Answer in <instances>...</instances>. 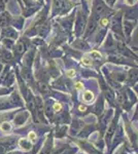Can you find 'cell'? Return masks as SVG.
<instances>
[{
    "label": "cell",
    "instance_id": "obj_1",
    "mask_svg": "<svg viewBox=\"0 0 138 154\" xmlns=\"http://www.w3.org/2000/svg\"><path fill=\"white\" fill-rule=\"evenodd\" d=\"M70 3L68 0H54V8L58 12H64L69 9Z\"/></svg>",
    "mask_w": 138,
    "mask_h": 154
},
{
    "label": "cell",
    "instance_id": "obj_2",
    "mask_svg": "<svg viewBox=\"0 0 138 154\" xmlns=\"http://www.w3.org/2000/svg\"><path fill=\"white\" fill-rule=\"evenodd\" d=\"M111 111H108V112H106L105 114H103L100 117V130H102L101 132H104L106 127H107V124L109 122V119H110V116H111Z\"/></svg>",
    "mask_w": 138,
    "mask_h": 154
},
{
    "label": "cell",
    "instance_id": "obj_3",
    "mask_svg": "<svg viewBox=\"0 0 138 154\" xmlns=\"http://www.w3.org/2000/svg\"><path fill=\"white\" fill-rule=\"evenodd\" d=\"M35 104H36V116L40 120H45V117H43V105H42L40 98L35 99Z\"/></svg>",
    "mask_w": 138,
    "mask_h": 154
},
{
    "label": "cell",
    "instance_id": "obj_4",
    "mask_svg": "<svg viewBox=\"0 0 138 154\" xmlns=\"http://www.w3.org/2000/svg\"><path fill=\"white\" fill-rule=\"evenodd\" d=\"M105 10H106L105 5H104L101 1L97 0L96 3H95V6H94V15H96L97 17H99V15H101Z\"/></svg>",
    "mask_w": 138,
    "mask_h": 154
},
{
    "label": "cell",
    "instance_id": "obj_5",
    "mask_svg": "<svg viewBox=\"0 0 138 154\" xmlns=\"http://www.w3.org/2000/svg\"><path fill=\"white\" fill-rule=\"evenodd\" d=\"M111 25H112V28L116 31V33L121 34V13H118L116 17H114L112 19Z\"/></svg>",
    "mask_w": 138,
    "mask_h": 154
},
{
    "label": "cell",
    "instance_id": "obj_6",
    "mask_svg": "<svg viewBox=\"0 0 138 154\" xmlns=\"http://www.w3.org/2000/svg\"><path fill=\"white\" fill-rule=\"evenodd\" d=\"M116 120H114V122H112V123L110 124V126L108 127V130H107V132H106L105 140H106V142H107V143L110 142L111 138H112V136H114V132H116Z\"/></svg>",
    "mask_w": 138,
    "mask_h": 154
},
{
    "label": "cell",
    "instance_id": "obj_7",
    "mask_svg": "<svg viewBox=\"0 0 138 154\" xmlns=\"http://www.w3.org/2000/svg\"><path fill=\"white\" fill-rule=\"evenodd\" d=\"M28 118V112H21L17 115L15 117V122L16 124L18 125H21L23 123H25V121L27 120Z\"/></svg>",
    "mask_w": 138,
    "mask_h": 154
},
{
    "label": "cell",
    "instance_id": "obj_8",
    "mask_svg": "<svg viewBox=\"0 0 138 154\" xmlns=\"http://www.w3.org/2000/svg\"><path fill=\"white\" fill-rule=\"evenodd\" d=\"M9 104L12 106H22V101L17 93H12L9 98Z\"/></svg>",
    "mask_w": 138,
    "mask_h": 154
},
{
    "label": "cell",
    "instance_id": "obj_9",
    "mask_svg": "<svg viewBox=\"0 0 138 154\" xmlns=\"http://www.w3.org/2000/svg\"><path fill=\"white\" fill-rule=\"evenodd\" d=\"M25 50H26V44H25V42L23 41V40H21V41H19L17 43V46H16V51H17L19 54H22L25 52Z\"/></svg>",
    "mask_w": 138,
    "mask_h": 154
},
{
    "label": "cell",
    "instance_id": "obj_10",
    "mask_svg": "<svg viewBox=\"0 0 138 154\" xmlns=\"http://www.w3.org/2000/svg\"><path fill=\"white\" fill-rule=\"evenodd\" d=\"M132 29H133V24H132V23L128 22V21L124 22V31H125V34H126L127 36H129V35L131 34Z\"/></svg>",
    "mask_w": 138,
    "mask_h": 154
},
{
    "label": "cell",
    "instance_id": "obj_11",
    "mask_svg": "<svg viewBox=\"0 0 138 154\" xmlns=\"http://www.w3.org/2000/svg\"><path fill=\"white\" fill-rule=\"evenodd\" d=\"M19 145L22 147L23 149H26V150H30L31 148H32L31 142H29L28 140H25V139H21L20 142H19Z\"/></svg>",
    "mask_w": 138,
    "mask_h": 154
},
{
    "label": "cell",
    "instance_id": "obj_12",
    "mask_svg": "<svg viewBox=\"0 0 138 154\" xmlns=\"http://www.w3.org/2000/svg\"><path fill=\"white\" fill-rule=\"evenodd\" d=\"M136 80H138V70H132L129 74V81L134 83Z\"/></svg>",
    "mask_w": 138,
    "mask_h": 154
},
{
    "label": "cell",
    "instance_id": "obj_13",
    "mask_svg": "<svg viewBox=\"0 0 138 154\" xmlns=\"http://www.w3.org/2000/svg\"><path fill=\"white\" fill-rule=\"evenodd\" d=\"M38 88H39V91H41L42 93H45V95L49 93V86H47V84H45V82H41V81H40V82L38 83Z\"/></svg>",
    "mask_w": 138,
    "mask_h": 154
},
{
    "label": "cell",
    "instance_id": "obj_14",
    "mask_svg": "<svg viewBox=\"0 0 138 154\" xmlns=\"http://www.w3.org/2000/svg\"><path fill=\"white\" fill-rule=\"evenodd\" d=\"M51 146H52V139H49L47 140V142L45 143V148L42 149L41 153L42 154H49V151H51Z\"/></svg>",
    "mask_w": 138,
    "mask_h": 154
},
{
    "label": "cell",
    "instance_id": "obj_15",
    "mask_svg": "<svg viewBox=\"0 0 138 154\" xmlns=\"http://www.w3.org/2000/svg\"><path fill=\"white\" fill-rule=\"evenodd\" d=\"M93 98H94V95L92 91H87L86 93H84V100L86 101V102H91V101H93Z\"/></svg>",
    "mask_w": 138,
    "mask_h": 154
},
{
    "label": "cell",
    "instance_id": "obj_16",
    "mask_svg": "<svg viewBox=\"0 0 138 154\" xmlns=\"http://www.w3.org/2000/svg\"><path fill=\"white\" fill-rule=\"evenodd\" d=\"M0 130H2V132H7L12 130V126H10V124L8 122H3L0 124Z\"/></svg>",
    "mask_w": 138,
    "mask_h": 154
},
{
    "label": "cell",
    "instance_id": "obj_17",
    "mask_svg": "<svg viewBox=\"0 0 138 154\" xmlns=\"http://www.w3.org/2000/svg\"><path fill=\"white\" fill-rule=\"evenodd\" d=\"M122 136H123V132H122V127H118L116 132V139H114V143H118V141H121Z\"/></svg>",
    "mask_w": 138,
    "mask_h": 154
},
{
    "label": "cell",
    "instance_id": "obj_18",
    "mask_svg": "<svg viewBox=\"0 0 138 154\" xmlns=\"http://www.w3.org/2000/svg\"><path fill=\"white\" fill-rule=\"evenodd\" d=\"M8 24V19H7V15H2V17H0V27H5V26H7Z\"/></svg>",
    "mask_w": 138,
    "mask_h": 154
},
{
    "label": "cell",
    "instance_id": "obj_19",
    "mask_svg": "<svg viewBox=\"0 0 138 154\" xmlns=\"http://www.w3.org/2000/svg\"><path fill=\"white\" fill-rule=\"evenodd\" d=\"M49 30V24H43L41 25V28H40V34H47Z\"/></svg>",
    "mask_w": 138,
    "mask_h": 154
},
{
    "label": "cell",
    "instance_id": "obj_20",
    "mask_svg": "<svg viewBox=\"0 0 138 154\" xmlns=\"http://www.w3.org/2000/svg\"><path fill=\"white\" fill-rule=\"evenodd\" d=\"M137 13H138V9H133V11L132 10H130L129 12H127L126 17H128V19H130V17H137Z\"/></svg>",
    "mask_w": 138,
    "mask_h": 154
},
{
    "label": "cell",
    "instance_id": "obj_21",
    "mask_svg": "<svg viewBox=\"0 0 138 154\" xmlns=\"http://www.w3.org/2000/svg\"><path fill=\"white\" fill-rule=\"evenodd\" d=\"M105 95H106V98L108 99L111 103L114 102V95H112V93L110 91V89H106V91H105Z\"/></svg>",
    "mask_w": 138,
    "mask_h": 154
},
{
    "label": "cell",
    "instance_id": "obj_22",
    "mask_svg": "<svg viewBox=\"0 0 138 154\" xmlns=\"http://www.w3.org/2000/svg\"><path fill=\"white\" fill-rule=\"evenodd\" d=\"M91 56H93L94 59H96V60L101 59V54H99L98 51H92V52H91Z\"/></svg>",
    "mask_w": 138,
    "mask_h": 154
},
{
    "label": "cell",
    "instance_id": "obj_23",
    "mask_svg": "<svg viewBox=\"0 0 138 154\" xmlns=\"http://www.w3.org/2000/svg\"><path fill=\"white\" fill-rule=\"evenodd\" d=\"M9 105H10L9 103H6V102H4V101H1V102H0V109H3V108H7Z\"/></svg>",
    "mask_w": 138,
    "mask_h": 154
},
{
    "label": "cell",
    "instance_id": "obj_24",
    "mask_svg": "<svg viewBox=\"0 0 138 154\" xmlns=\"http://www.w3.org/2000/svg\"><path fill=\"white\" fill-rule=\"evenodd\" d=\"M61 109H62V107H61V105H60V104H55V105H54V111L56 113L59 112V111H61Z\"/></svg>",
    "mask_w": 138,
    "mask_h": 154
},
{
    "label": "cell",
    "instance_id": "obj_25",
    "mask_svg": "<svg viewBox=\"0 0 138 154\" xmlns=\"http://www.w3.org/2000/svg\"><path fill=\"white\" fill-rule=\"evenodd\" d=\"M3 59H4V61H9V60L12 59V56H10V54H8V52H4V54H3Z\"/></svg>",
    "mask_w": 138,
    "mask_h": 154
},
{
    "label": "cell",
    "instance_id": "obj_26",
    "mask_svg": "<svg viewBox=\"0 0 138 154\" xmlns=\"http://www.w3.org/2000/svg\"><path fill=\"white\" fill-rule=\"evenodd\" d=\"M3 43H4L7 47H12V40L5 39V40H3Z\"/></svg>",
    "mask_w": 138,
    "mask_h": 154
},
{
    "label": "cell",
    "instance_id": "obj_27",
    "mask_svg": "<svg viewBox=\"0 0 138 154\" xmlns=\"http://www.w3.org/2000/svg\"><path fill=\"white\" fill-rule=\"evenodd\" d=\"M83 63H84L85 65H91V60H90L89 58L85 56V58H83Z\"/></svg>",
    "mask_w": 138,
    "mask_h": 154
},
{
    "label": "cell",
    "instance_id": "obj_28",
    "mask_svg": "<svg viewBox=\"0 0 138 154\" xmlns=\"http://www.w3.org/2000/svg\"><path fill=\"white\" fill-rule=\"evenodd\" d=\"M74 74H75L74 70H69V71H67V75H68L69 77H73Z\"/></svg>",
    "mask_w": 138,
    "mask_h": 154
},
{
    "label": "cell",
    "instance_id": "obj_29",
    "mask_svg": "<svg viewBox=\"0 0 138 154\" xmlns=\"http://www.w3.org/2000/svg\"><path fill=\"white\" fill-rule=\"evenodd\" d=\"M107 24H108V21H107V19H103V20L101 21V25L103 26V27L107 26Z\"/></svg>",
    "mask_w": 138,
    "mask_h": 154
},
{
    "label": "cell",
    "instance_id": "obj_30",
    "mask_svg": "<svg viewBox=\"0 0 138 154\" xmlns=\"http://www.w3.org/2000/svg\"><path fill=\"white\" fill-rule=\"evenodd\" d=\"M125 1H126V3L128 5H133L134 3H135L136 0H125Z\"/></svg>",
    "mask_w": 138,
    "mask_h": 154
},
{
    "label": "cell",
    "instance_id": "obj_31",
    "mask_svg": "<svg viewBox=\"0 0 138 154\" xmlns=\"http://www.w3.org/2000/svg\"><path fill=\"white\" fill-rule=\"evenodd\" d=\"M29 138H30V139H35V138H36V134H35L34 132H31L29 134Z\"/></svg>",
    "mask_w": 138,
    "mask_h": 154
},
{
    "label": "cell",
    "instance_id": "obj_32",
    "mask_svg": "<svg viewBox=\"0 0 138 154\" xmlns=\"http://www.w3.org/2000/svg\"><path fill=\"white\" fill-rule=\"evenodd\" d=\"M86 109H87L86 106H84V105H80V106H79V110H80V111H85Z\"/></svg>",
    "mask_w": 138,
    "mask_h": 154
},
{
    "label": "cell",
    "instance_id": "obj_33",
    "mask_svg": "<svg viewBox=\"0 0 138 154\" xmlns=\"http://www.w3.org/2000/svg\"><path fill=\"white\" fill-rule=\"evenodd\" d=\"M75 87L78 88V89H80V88H83V85H81L80 83H76V85H75Z\"/></svg>",
    "mask_w": 138,
    "mask_h": 154
},
{
    "label": "cell",
    "instance_id": "obj_34",
    "mask_svg": "<svg viewBox=\"0 0 138 154\" xmlns=\"http://www.w3.org/2000/svg\"><path fill=\"white\" fill-rule=\"evenodd\" d=\"M106 1H107V2H108L110 5H112V4H114V0H106Z\"/></svg>",
    "mask_w": 138,
    "mask_h": 154
},
{
    "label": "cell",
    "instance_id": "obj_35",
    "mask_svg": "<svg viewBox=\"0 0 138 154\" xmlns=\"http://www.w3.org/2000/svg\"><path fill=\"white\" fill-rule=\"evenodd\" d=\"M0 10H3V3L1 2V0H0Z\"/></svg>",
    "mask_w": 138,
    "mask_h": 154
},
{
    "label": "cell",
    "instance_id": "obj_36",
    "mask_svg": "<svg viewBox=\"0 0 138 154\" xmlns=\"http://www.w3.org/2000/svg\"><path fill=\"white\" fill-rule=\"evenodd\" d=\"M64 154H72V152H71V150H68L67 152H65Z\"/></svg>",
    "mask_w": 138,
    "mask_h": 154
},
{
    "label": "cell",
    "instance_id": "obj_37",
    "mask_svg": "<svg viewBox=\"0 0 138 154\" xmlns=\"http://www.w3.org/2000/svg\"><path fill=\"white\" fill-rule=\"evenodd\" d=\"M136 117L138 118V107H137V110H136Z\"/></svg>",
    "mask_w": 138,
    "mask_h": 154
},
{
    "label": "cell",
    "instance_id": "obj_38",
    "mask_svg": "<svg viewBox=\"0 0 138 154\" xmlns=\"http://www.w3.org/2000/svg\"><path fill=\"white\" fill-rule=\"evenodd\" d=\"M8 154H20V153H18V152H12V153H8Z\"/></svg>",
    "mask_w": 138,
    "mask_h": 154
},
{
    "label": "cell",
    "instance_id": "obj_39",
    "mask_svg": "<svg viewBox=\"0 0 138 154\" xmlns=\"http://www.w3.org/2000/svg\"><path fill=\"white\" fill-rule=\"evenodd\" d=\"M118 154H126V153H124V152L123 151H121V152H118Z\"/></svg>",
    "mask_w": 138,
    "mask_h": 154
}]
</instances>
